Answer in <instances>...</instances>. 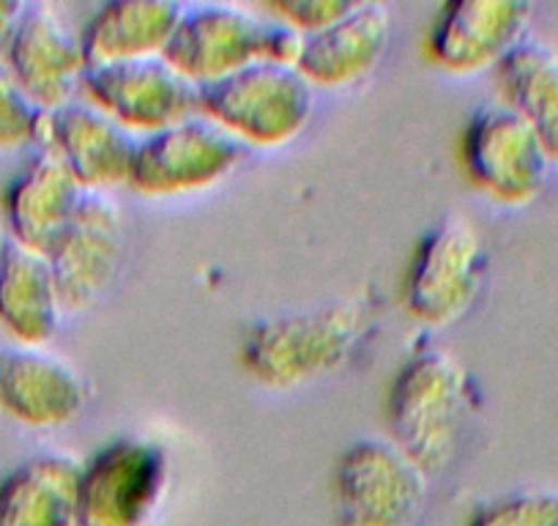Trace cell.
Wrapping results in <instances>:
<instances>
[{"instance_id": "cell-1", "label": "cell", "mask_w": 558, "mask_h": 526, "mask_svg": "<svg viewBox=\"0 0 558 526\" xmlns=\"http://www.w3.org/2000/svg\"><path fill=\"white\" fill-rule=\"evenodd\" d=\"M373 330L364 299H340L313 310L274 315L250 326L241 340V364L274 390H293L345 368Z\"/></svg>"}, {"instance_id": "cell-2", "label": "cell", "mask_w": 558, "mask_h": 526, "mask_svg": "<svg viewBox=\"0 0 558 526\" xmlns=\"http://www.w3.org/2000/svg\"><path fill=\"white\" fill-rule=\"evenodd\" d=\"M469 417V373L454 351H413L389 386L391 442L422 469H447L463 442Z\"/></svg>"}, {"instance_id": "cell-3", "label": "cell", "mask_w": 558, "mask_h": 526, "mask_svg": "<svg viewBox=\"0 0 558 526\" xmlns=\"http://www.w3.org/2000/svg\"><path fill=\"white\" fill-rule=\"evenodd\" d=\"M315 110V85L296 67L255 61L201 88V112L246 148L296 141Z\"/></svg>"}, {"instance_id": "cell-4", "label": "cell", "mask_w": 558, "mask_h": 526, "mask_svg": "<svg viewBox=\"0 0 558 526\" xmlns=\"http://www.w3.org/2000/svg\"><path fill=\"white\" fill-rule=\"evenodd\" d=\"M246 157V146L203 112L143 135L129 184L148 198H181L228 179Z\"/></svg>"}, {"instance_id": "cell-5", "label": "cell", "mask_w": 558, "mask_h": 526, "mask_svg": "<svg viewBox=\"0 0 558 526\" xmlns=\"http://www.w3.org/2000/svg\"><path fill=\"white\" fill-rule=\"evenodd\" d=\"M487 277V247L463 214L438 219L413 252L408 310L427 326H449L480 299Z\"/></svg>"}, {"instance_id": "cell-6", "label": "cell", "mask_w": 558, "mask_h": 526, "mask_svg": "<svg viewBox=\"0 0 558 526\" xmlns=\"http://www.w3.org/2000/svg\"><path fill=\"white\" fill-rule=\"evenodd\" d=\"M345 526H408L427 493V471L391 439H359L335 471Z\"/></svg>"}, {"instance_id": "cell-7", "label": "cell", "mask_w": 558, "mask_h": 526, "mask_svg": "<svg viewBox=\"0 0 558 526\" xmlns=\"http://www.w3.org/2000/svg\"><path fill=\"white\" fill-rule=\"evenodd\" d=\"M168 482V453L151 439L121 437L80 469L77 526H140Z\"/></svg>"}, {"instance_id": "cell-8", "label": "cell", "mask_w": 558, "mask_h": 526, "mask_svg": "<svg viewBox=\"0 0 558 526\" xmlns=\"http://www.w3.org/2000/svg\"><path fill=\"white\" fill-rule=\"evenodd\" d=\"M83 96L137 138L201 112V85L165 56L90 67Z\"/></svg>"}, {"instance_id": "cell-9", "label": "cell", "mask_w": 558, "mask_h": 526, "mask_svg": "<svg viewBox=\"0 0 558 526\" xmlns=\"http://www.w3.org/2000/svg\"><path fill=\"white\" fill-rule=\"evenodd\" d=\"M550 152L509 105L482 107L465 127L463 165L471 181L504 203H523L545 184Z\"/></svg>"}, {"instance_id": "cell-10", "label": "cell", "mask_w": 558, "mask_h": 526, "mask_svg": "<svg viewBox=\"0 0 558 526\" xmlns=\"http://www.w3.org/2000/svg\"><path fill=\"white\" fill-rule=\"evenodd\" d=\"M126 250L123 212L107 192H85L77 214L47 250L63 310H88L107 294Z\"/></svg>"}, {"instance_id": "cell-11", "label": "cell", "mask_w": 558, "mask_h": 526, "mask_svg": "<svg viewBox=\"0 0 558 526\" xmlns=\"http://www.w3.org/2000/svg\"><path fill=\"white\" fill-rule=\"evenodd\" d=\"M266 25V17L239 3H192L181 14L165 58L203 88L263 61Z\"/></svg>"}, {"instance_id": "cell-12", "label": "cell", "mask_w": 558, "mask_h": 526, "mask_svg": "<svg viewBox=\"0 0 558 526\" xmlns=\"http://www.w3.org/2000/svg\"><path fill=\"white\" fill-rule=\"evenodd\" d=\"M7 67L41 110H58L83 96L88 61L83 39L47 3L25 9Z\"/></svg>"}, {"instance_id": "cell-13", "label": "cell", "mask_w": 558, "mask_h": 526, "mask_svg": "<svg viewBox=\"0 0 558 526\" xmlns=\"http://www.w3.org/2000/svg\"><path fill=\"white\" fill-rule=\"evenodd\" d=\"M531 7L518 0H452L430 31V56L458 74L498 67L529 31Z\"/></svg>"}, {"instance_id": "cell-14", "label": "cell", "mask_w": 558, "mask_h": 526, "mask_svg": "<svg viewBox=\"0 0 558 526\" xmlns=\"http://www.w3.org/2000/svg\"><path fill=\"white\" fill-rule=\"evenodd\" d=\"M140 138L85 96L50 112L47 148L69 165L88 192H107L129 181Z\"/></svg>"}, {"instance_id": "cell-15", "label": "cell", "mask_w": 558, "mask_h": 526, "mask_svg": "<svg viewBox=\"0 0 558 526\" xmlns=\"http://www.w3.org/2000/svg\"><path fill=\"white\" fill-rule=\"evenodd\" d=\"M88 390L66 359L45 348L0 351V409L34 428H58L85 409Z\"/></svg>"}, {"instance_id": "cell-16", "label": "cell", "mask_w": 558, "mask_h": 526, "mask_svg": "<svg viewBox=\"0 0 558 526\" xmlns=\"http://www.w3.org/2000/svg\"><path fill=\"white\" fill-rule=\"evenodd\" d=\"M85 187L52 148H39L7 192L9 236L45 252L66 230L85 198Z\"/></svg>"}, {"instance_id": "cell-17", "label": "cell", "mask_w": 558, "mask_h": 526, "mask_svg": "<svg viewBox=\"0 0 558 526\" xmlns=\"http://www.w3.org/2000/svg\"><path fill=\"white\" fill-rule=\"evenodd\" d=\"M391 9L375 0H356L351 12L307 36L299 72L315 88H342L367 77L391 45Z\"/></svg>"}, {"instance_id": "cell-18", "label": "cell", "mask_w": 558, "mask_h": 526, "mask_svg": "<svg viewBox=\"0 0 558 526\" xmlns=\"http://www.w3.org/2000/svg\"><path fill=\"white\" fill-rule=\"evenodd\" d=\"M186 3L173 0H112L83 25L85 61L90 67L165 56Z\"/></svg>"}, {"instance_id": "cell-19", "label": "cell", "mask_w": 558, "mask_h": 526, "mask_svg": "<svg viewBox=\"0 0 558 526\" xmlns=\"http://www.w3.org/2000/svg\"><path fill=\"white\" fill-rule=\"evenodd\" d=\"M63 313L50 258L12 241L0 263V324L23 346L41 348L56 337Z\"/></svg>"}, {"instance_id": "cell-20", "label": "cell", "mask_w": 558, "mask_h": 526, "mask_svg": "<svg viewBox=\"0 0 558 526\" xmlns=\"http://www.w3.org/2000/svg\"><path fill=\"white\" fill-rule=\"evenodd\" d=\"M80 469L63 453L23 461L0 482V526H77Z\"/></svg>"}, {"instance_id": "cell-21", "label": "cell", "mask_w": 558, "mask_h": 526, "mask_svg": "<svg viewBox=\"0 0 558 526\" xmlns=\"http://www.w3.org/2000/svg\"><path fill=\"white\" fill-rule=\"evenodd\" d=\"M504 94L558 157V52L536 39H523L501 63Z\"/></svg>"}, {"instance_id": "cell-22", "label": "cell", "mask_w": 558, "mask_h": 526, "mask_svg": "<svg viewBox=\"0 0 558 526\" xmlns=\"http://www.w3.org/2000/svg\"><path fill=\"white\" fill-rule=\"evenodd\" d=\"M50 110H41L23 91L7 63H0V148H17L36 143L47 148Z\"/></svg>"}, {"instance_id": "cell-23", "label": "cell", "mask_w": 558, "mask_h": 526, "mask_svg": "<svg viewBox=\"0 0 558 526\" xmlns=\"http://www.w3.org/2000/svg\"><path fill=\"white\" fill-rule=\"evenodd\" d=\"M474 526H558V497L550 493H523L501 499L482 510Z\"/></svg>"}, {"instance_id": "cell-24", "label": "cell", "mask_w": 558, "mask_h": 526, "mask_svg": "<svg viewBox=\"0 0 558 526\" xmlns=\"http://www.w3.org/2000/svg\"><path fill=\"white\" fill-rule=\"evenodd\" d=\"M353 3L356 0H277L268 9L277 20H286V23L296 25L299 31L313 36L329 28L340 17H345Z\"/></svg>"}, {"instance_id": "cell-25", "label": "cell", "mask_w": 558, "mask_h": 526, "mask_svg": "<svg viewBox=\"0 0 558 526\" xmlns=\"http://www.w3.org/2000/svg\"><path fill=\"white\" fill-rule=\"evenodd\" d=\"M307 47V34L286 20L271 17L266 25V39H263V61L279 63V67H296Z\"/></svg>"}, {"instance_id": "cell-26", "label": "cell", "mask_w": 558, "mask_h": 526, "mask_svg": "<svg viewBox=\"0 0 558 526\" xmlns=\"http://www.w3.org/2000/svg\"><path fill=\"white\" fill-rule=\"evenodd\" d=\"M25 9L28 7H25V3H17V0H0V63H7L14 34H17Z\"/></svg>"}, {"instance_id": "cell-27", "label": "cell", "mask_w": 558, "mask_h": 526, "mask_svg": "<svg viewBox=\"0 0 558 526\" xmlns=\"http://www.w3.org/2000/svg\"><path fill=\"white\" fill-rule=\"evenodd\" d=\"M9 244H12V236L7 234V228H3V223H0V263H3V255H7Z\"/></svg>"}]
</instances>
